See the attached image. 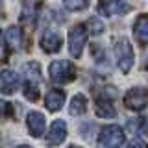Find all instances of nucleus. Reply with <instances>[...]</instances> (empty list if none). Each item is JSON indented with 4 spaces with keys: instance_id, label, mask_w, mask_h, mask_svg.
Listing matches in <instances>:
<instances>
[{
    "instance_id": "nucleus-1",
    "label": "nucleus",
    "mask_w": 148,
    "mask_h": 148,
    "mask_svg": "<svg viewBox=\"0 0 148 148\" xmlns=\"http://www.w3.org/2000/svg\"><path fill=\"white\" fill-rule=\"evenodd\" d=\"M48 74L54 83H71L76 78V67L71 61H54L48 67Z\"/></svg>"
},
{
    "instance_id": "nucleus-2",
    "label": "nucleus",
    "mask_w": 148,
    "mask_h": 148,
    "mask_svg": "<svg viewBox=\"0 0 148 148\" xmlns=\"http://www.w3.org/2000/svg\"><path fill=\"white\" fill-rule=\"evenodd\" d=\"M115 54H117V61L122 72H128L133 65V48L126 37H119L115 41Z\"/></svg>"
},
{
    "instance_id": "nucleus-3",
    "label": "nucleus",
    "mask_w": 148,
    "mask_h": 148,
    "mask_svg": "<svg viewBox=\"0 0 148 148\" xmlns=\"http://www.w3.org/2000/svg\"><path fill=\"white\" fill-rule=\"evenodd\" d=\"M98 143L102 148H120L124 143V133H122V128L120 126H106L104 130L100 132V137H98Z\"/></svg>"
},
{
    "instance_id": "nucleus-4",
    "label": "nucleus",
    "mask_w": 148,
    "mask_h": 148,
    "mask_svg": "<svg viewBox=\"0 0 148 148\" xmlns=\"http://www.w3.org/2000/svg\"><path fill=\"white\" fill-rule=\"evenodd\" d=\"M124 106L132 111H143L148 108V91L143 87H133L124 96Z\"/></svg>"
},
{
    "instance_id": "nucleus-5",
    "label": "nucleus",
    "mask_w": 148,
    "mask_h": 148,
    "mask_svg": "<svg viewBox=\"0 0 148 148\" xmlns=\"http://www.w3.org/2000/svg\"><path fill=\"white\" fill-rule=\"evenodd\" d=\"M85 41H87V32H85L83 24L74 26L69 32V50H71V54L74 58H80L82 56V48L85 46Z\"/></svg>"
},
{
    "instance_id": "nucleus-6",
    "label": "nucleus",
    "mask_w": 148,
    "mask_h": 148,
    "mask_svg": "<svg viewBox=\"0 0 148 148\" xmlns=\"http://www.w3.org/2000/svg\"><path fill=\"white\" fill-rule=\"evenodd\" d=\"M98 11H100V15H104V17H113V15L128 13L130 8L126 6V4H122L120 0H100Z\"/></svg>"
},
{
    "instance_id": "nucleus-7",
    "label": "nucleus",
    "mask_w": 148,
    "mask_h": 148,
    "mask_svg": "<svg viewBox=\"0 0 148 148\" xmlns=\"http://www.w3.org/2000/svg\"><path fill=\"white\" fill-rule=\"evenodd\" d=\"M26 122H28V132H30L34 137H41V135H43V132L46 128V120H45L43 113H39V111H30Z\"/></svg>"
},
{
    "instance_id": "nucleus-8",
    "label": "nucleus",
    "mask_w": 148,
    "mask_h": 148,
    "mask_svg": "<svg viewBox=\"0 0 148 148\" xmlns=\"http://www.w3.org/2000/svg\"><path fill=\"white\" fill-rule=\"evenodd\" d=\"M67 137V124L63 120H54L52 126L48 130V137H46V143L50 146H58L63 143V139Z\"/></svg>"
},
{
    "instance_id": "nucleus-9",
    "label": "nucleus",
    "mask_w": 148,
    "mask_h": 148,
    "mask_svg": "<svg viewBox=\"0 0 148 148\" xmlns=\"http://www.w3.org/2000/svg\"><path fill=\"white\" fill-rule=\"evenodd\" d=\"M18 87V76L9 69L0 71V91L4 95H13Z\"/></svg>"
},
{
    "instance_id": "nucleus-10",
    "label": "nucleus",
    "mask_w": 148,
    "mask_h": 148,
    "mask_svg": "<svg viewBox=\"0 0 148 148\" xmlns=\"http://www.w3.org/2000/svg\"><path fill=\"white\" fill-rule=\"evenodd\" d=\"M61 46V37H59L56 32H46V34L41 37V48L48 54H54L59 50Z\"/></svg>"
},
{
    "instance_id": "nucleus-11",
    "label": "nucleus",
    "mask_w": 148,
    "mask_h": 148,
    "mask_svg": "<svg viewBox=\"0 0 148 148\" xmlns=\"http://www.w3.org/2000/svg\"><path fill=\"white\" fill-rule=\"evenodd\" d=\"M63 102H65V92L59 91V89L48 91L46 96H45V104H46V108H48L50 111H58L63 106Z\"/></svg>"
},
{
    "instance_id": "nucleus-12",
    "label": "nucleus",
    "mask_w": 148,
    "mask_h": 148,
    "mask_svg": "<svg viewBox=\"0 0 148 148\" xmlns=\"http://www.w3.org/2000/svg\"><path fill=\"white\" fill-rule=\"evenodd\" d=\"M133 32H135V37L139 39L141 45H148V17L141 15L137 18V22L133 24Z\"/></svg>"
},
{
    "instance_id": "nucleus-13",
    "label": "nucleus",
    "mask_w": 148,
    "mask_h": 148,
    "mask_svg": "<svg viewBox=\"0 0 148 148\" xmlns=\"http://www.w3.org/2000/svg\"><path fill=\"white\" fill-rule=\"evenodd\" d=\"M96 115L102 119H113L117 117V111H115L113 104L108 100H98L96 102Z\"/></svg>"
},
{
    "instance_id": "nucleus-14",
    "label": "nucleus",
    "mask_w": 148,
    "mask_h": 148,
    "mask_svg": "<svg viewBox=\"0 0 148 148\" xmlns=\"http://www.w3.org/2000/svg\"><path fill=\"white\" fill-rule=\"evenodd\" d=\"M6 41H8V45L11 46L13 50H18V48H21V45H22L21 30H18L17 26H11V28H8V32H6Z\"/></svg>"
},
{
    "instance_id": "nucleus-15",
    "label": "nucleus",
    "mask_w": 148,
    "mask_h": 148,
    "mask_svg": "<svg viewBox=\"0 0 148 148\" xmlns=\"http://www.w3.org/2000/svg\"><path fill=\"white\" fill-rule=\"evenodd\" d=\"M87 111V98L83 95H76L71 102V115H83Z\"/></svg>"
},
{
    "instance_id": "nucleus-16",
    "label": "nucleus",
    "mask_w": 148,
    "mask_h": 148,
    "mask_svg": "<svg viewBox=\"0 0 148 148\" xmlns=\"http://www.w3.org/2000/svg\"><path fill=\"white\" fill-rule=\"evenodd\" d=\"M22 71H24V74H26L28 78H30V82H34V80H35V82H39V80H41V69H39V65H37L35 61L26 63Z\"/></svg>"
},
{
    "instance_id": "nucleus-17",
    "label": "nucleus",
    "mask_w": 148,
    "mask_h": 148,
    "mask_svg": "<svg viewBox=\"0 0 148 148\" xmlns=\"http://www.w3.org/2000/svg\"><path fill=\"white\" fill-rule=\"evenodd\" d=\"M22 22L28 26H32L35 22V8H34V2H26L24 4V9H22Z\"/></svg>"
},
{
    "instance_id": "nucleus-18",
    "label": "nucleus",
    "mask_w": 148,
    "mask_h": 148,
    "mask_svg": "<svg viewBox=\"0 0 148 148\" xmlns=\"http://www.w3.org/2000/svg\"><path fill=\"white\" fill-rule=\"evenodd\" d=\"M63 4L71 11H82V9L89 6V0H63Z\"/></svg>"
},
{
    "instance_id": "nucleus-19",
    "label": "nucleus",
    "mask_w": 148,
    "mask_h": 148,
    "mask_svg": "<svg viewBox=\"0 0 148 148\" xmlns=\"http://www.w3.org/2000/svg\"><path fill=\"white\" fill-rule=\"evenodd\" d=\"M128 130H132L133 133H139V132H143V133H146L148 130H146V122H145V119H132L128 122Z\"/></svg>"
},
{
    "instance_id": "nucleus-20",
    "label": "nucleus",
    "mask_w": 148,
    "mask_h": 148,
    "mask_svg": "<svg viewBox=\"0 0 148 148\" xmlns=\"http://www.w3.org/2000/svg\"><path fill=\"white\" fill-rule=\"evenodd\" d=\"M24 96L28 100H32V102L39 100V89H37V85H34L32 82H28L24 85Z\"/></svg>"
},
{
    "instance_id": "nucleus-21",
    "label": "nucleus",
    "mask_w": 148,
    "mask_h": 148,
    "mask_svg": "<svg viewBox=\"0 0 148 148\" xmlns=\"http://www.w3.org/2000/svg\"><path fill=\"white\" fill-rule=\"evenodd\" d=\"M87 26L91 28V32L95 35H98V34H102V30H104V24H102V22L98 21V18H91L89 22H87Z\"/></svg>"
},
{
    "instance_id": "nucleus-22",
    "label": "nucleus",
    "mask_w": 148,
    "mask_h": 148,
    "mask_svg": "<svg viewBox=\"0 0 148 148\" xmlns=\"http://www.w3.org/2000/svg\"><path fill=\"white\" fill-rule=\"evenodd\" d=\"M128 148H148V145L143 141V139H133V141L128 145Z\"/></svg>"
},
{
    "instance_id": "nucleus-23",
    "label": "nucleus",
    "mask_w": 148,
    "mask_h": 148,
    "mask_svg": "<svg viewBox=\"0 0 148 148\" xmlns=\"http://www.w3.org/2000/svg\"><path fill=\"white\" fill-rule=\"evenodd\" d=\"M8 108H9V106H8V104H4V100H0V117L6 113V109H8Z\"/></svg>"
},
{
    "instance_id": "nucleus-24",
    "label": "nucleus",
    "mask_w": 148,
    "mask_h": 148,
    "mask_svg": "<svg viewBox=\"0 0 148 148\" xmlns=\"http://www.w3.org/2000/svg\"><path fill=\"white\" fill-rule=\"evenodd\" d=\"M18 148H30V146H28V145H22V146H18Z\"/></svg>"
},
{
    "instance_id": "nucleus-25",
    "label": "nucleus",
    "mask_w": 148,
    "mask_h": 148,
    "mask_svg": "<svg viewBox=\"0 0 148 148\" xmlns=\"http://www.w3.org/2000/svg\"><path fill=\"white\" fill-rule=\"evenodd\" d=\"M0 45H2V34H0Z\"/></svg>"
},
{
    "instance_id": "nucleus-26",
    "label": "nucleus",
    "mask_w": 148,
    "mask_h": 148,
    "mask_svg": "<svg viewBox=\"0 0 148 148\" xmlns=\"http://www.w3.org/2000/svg\"><path fill=\"white\" fill-rule=\"evenodd\" d=\"M69 148H80V146H69Z\"/></svg>"
}]
</instances>
